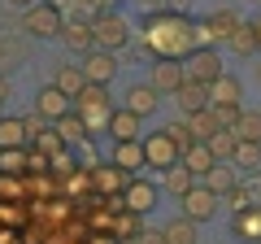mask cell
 <instances>
[{"instance_id": "6da1fadb", "label": "cell", "mask_w": 261, "mask_h": 244, "mask_svg": "<svg viewBox=\"0 0 261 244\" xmlns=\"http://www.w3.org/2000/svg\"><path fill=\"white\" fill-rule=\"evenodd\" d=\"M140 48L152 53L157 61L161 57H187V53L200 48V31H196V22L187 18L183 9H157V13H148V22H144Z\"/></svg>"}, {"instance_id": "7a4b0ae2", "label": "cell", "mask_w": 261, "mask_h": 244, "mask_svg": "<svg viewBox=\"0 0 261 244\" xmlns=\"http://www.w3.org/2000/svg\"><path fill=\"white\" fill-rule=\"evenodd\" d=\"M61 27H65L61 0H35L31 9H22V35L31 39H53L61 35Z\"/></svg>"}, {"instance_id": "3957f363", "label": "cell", "mask_w": 261, "mask_h": 244, "mask_svg": "<svg viewBox=\"0 0 261 244\" xmlns=\"http://www.w3.org/2000/svg\"><path fill=\"white\" fill-rule=\"evenodd\" d=\"M74 109L83 113L87 122H92V131L109 127V118H113V105H109V83H87L83 92L74 96Z\"/></svg>"}, {"instance_id": "277c9868", "label": "cell", "mask_w": 261, "mask_h": 244, "mask_svg": "<svg viewBox=\"0 0 261 244\" xmlns=\"http://www.w3.org/2000/svg\"><path fill=\"white\" fill-rule=\"evenodd\" d=\"M183 70H187L192 83H205V87H214L218 79L226 75V70H222V57H218L214 44H200L196 53H187V57H183Z\"/></svg>"}, {"instance_id": "5b68a950", "label": "cell", "mask_w": 261, "mask_h": 244, "mask_svg": "<svg viewBox=\"0 0 261 244\" xmlns=\"http://www.w3.org/2000/svg\"><path fill=\"white\" fill-rule=\"evenodd\" d=\"M144 149H148V170H161V175L183 161V149L174 144V135H170L166 127H157L152 135H144Z\"/></svg>"}, {"instance_id": "8992f818", "label": "cell", "mask_w": 261, "mask_h": 244, "mask_svg": "<svg viewBox=\"0 0 261 244\" xmlns=\"http://www.w3.org/2000/svg\"><path fill=\"white\" fill-rule=\"evenodd\" d=\"M92 31H96V48H126V39H130V27H126V18L122 13H96L92 18Z\"/></svg>"}, {"instance_id": "52a82bcc", "label": "cell", "mask_w": 261, "mask_h": 244, "mask_svg": "<svg viewBox=\"0 0 261 244\" xmlns=\"http://www.w3.org/2000/svg\"><path fill=\"white\" fill-rule=\"evenodd\" d=\"M126 183H130V170H122L113 157L92 166V188H96V197H122Z\"/></svg>"}, {"instance_id": "ba28073f", "label": "cell", "mask_w": 261, "mask_h": 244, "mask_svg": "<svg viewBox=\"0 0 261 244\" xmlns=\"http://www.w3.org/2000/svg\"><path fill=\"white\" fill-rule=\"evenodd\" d=\"M235 27H240V13H231V9H218V13H209V18L196 22L200 44H231Z\"/></svg>"}, {"instance_id": "9c48e42d", "label": "cell", "mask_w": 261, "mask_h": 244, "mask_svg": "<svg viewBox=\"0 0 261 244\" xmlns=\"http://www.w3.org/2000/svg\"><path fill=\"white\" fill-rule=\"evenodd\" d=\"M178 201H183V214H187V218H196V223H209V218L218 214V201H222V197H218L209 183H196V188L187 192V197H178Z\"/></svg>"}, {"instance_id": "30bf717a", "label": "cell", "mask_w": 261, "mask_h": 244, "mask_svg": "<svg viewBox=\"0 0 261 244\" xmlns=\"http://www.w3.org/2000/svg\"><path fill=\"white\" fill-rule=\"evenodd\" d=\"M83 70L92 83H113V75H118V53L113 48H92V53H83Z\"/></svg>"}, {"instance_id": "8fae6325", "label": "cell", "mask_w": 261, "mask_h": 244, "mask_svg": "<svg viewBox=\"0 0 261 244\" xmlns=\"http://www.w3.org/2000/svg\"><path fill=\"white\" fill-rule=\"evenodd\" d=\"M70 109H74V96H65L57 83H48V87H39V92H35V113H44L48 122L65 118Z\"/></svg>"}, {"instance_id": "7c38bea8", "label": "cell", "mask_w": 261, "mask_h": 244, "mask_svg": "<svg viewBox=\"0 0 261 244\" xmlns=\"http://www.w3.org/2000/svg\"><path fill=\"white\" fill-rule=\"evenodd\" d=\"M152 83H157V92H170V96H174L178 87L187 83V70H183V57H161L157 66H152Z\"/></svg>"}, {"instance_id": "4fadbf2b", "label": "cell", "mask_w": 261, "mask_h": 244, "mask_svg": "<svg viewBox=\"0 0 261 244\" xmlns=\"http://www.w3.org/2000/svg\"><path fill=\"white\" fill-rule=\"evenodd\" d=\"M122 201H126L130 209H140V214H152V205H157V183H152V179H144V175H130Z\"/></svg>"}, {"instance_id": "5bb4252c", "label": "cell", "mask_w": 261, "mask_h": 244, "mask_svg": "<svg viewBox=\"0 0 261 244\" xmlns=\"http://www.w3.org/2000/svg\"><path fill=\"white\" fill-rule=\"evenodd\" d=\"M113 161L122 170H130V175H140L148 166V149H144V140H118L113 144Z\"/></svg>"}, {"instance_id": "9a60e30c", "label": "cell", "mask_w": 261, "mask_h": 244, "mask_svg": "<svg viewBox=\"0 0 261 244\" xmlns=\"http://www.w3.org/2000/svg\"><path fill=\"white\" fill-rule=\"evenodd\" d=\"M57 131L65 135V144H92V140H96L92 122H87V118H83L79 109H70L65 118H57Z\"/></svg>"}, {"instance_id": "2e32d148", "label": "cell", "mask_w": 261, "mask_h": 244, "mask_svg": "<svg viewBox=\"0 0 261 244\" xmlns=\"http://www.w3.org/2000/svg\"><path fill=\"white\" fill-rule=\"evenodd\" d=\"M105 131H109V140L118 144V140H140V113L130 109H113V118H109V127H105Z\"/></svg>"}, {"instance_id": "e0dca14e", "label": "cell", "mask_w": 261, "mask_h": 244, "mask_svg": "<svg viewBox=\"0 0 261 244\" xmlns=\"http://www.w3.org/2000/svg\"><path fill=\"white\" fill-rule=\"evenodd\" d=\"M231 231L248 244H261V205H248V209H235L231 218Z\"/></svg>"}, {"instance_id": "ac0fdd59", "label": "cell", "mask_w": 261, "mask_h": 244, "mask_svg": "<svg viewBox=\"0 0 261 244\" xmlns=\"http://www.w3.org/2000/svg\"><path fill=\"white\" fill-rule=\"evenodd\" d=\"M183 166H187V170H192V175H196V179H205V175H209V170H214V166H218V153H214V149H209V140H196V144H192V149H187V153H183Z\"/></svg>"}, {"instance_id": "d6986e66", "label": "cell", "mask_w": 261, "mask_h": 244, "mask_svg": "<svg viewBox=\"0 0 261 244\" xmlns=\"http://www.w3.org/2000/svg\"><path fill=\"white\" fill-rule=\"evenodd\" d=\"M174 105H178V113L187 118V113L205 109V105H214V101H209V87H205V83H192V79H187V83L174 92Z\"/></svg>"}, {"instance_id": "ffe728a7", "label": "cell", "mask_w": 261, "mask_h": 244, "mask_svg": "<svg viewBox=\"0 0 261 244\" xmlns=\"http://www.w3.org/2000/svg\"><path fill=\"white\" fill-rule=\"evenodd\" d=\"M126 105L135 113H140V118H152V113H157V105H161V92H157V83H135L126 92Z\"/></svg>"}, {"instance_id": "44dd1931", "label": "cell", "mask_w": 261, "mask_h": 244, "mask_svg": "<svg viewBox=\"0 0 261 244\" xmlns=\"http://www.w3.org/2000/svg\"><path fill=\"white\" fill-rule=\"evenodd\" d=\"M61 39H65V48H70V53H92V48H96L92 22H65V27H61Z\"/></svg>"}, {"instance_id": "7402d4cb", "label": "cell", "mask_w": 261, "mask_h": 244, "mask_svg": "<svg viewBox=\"0 0 261 244\" xmlns=\"http://www.w3.org/2000/svg\"><path fill=\"white\" fill-rule=\"evenodd\" d=\"M205 183L218 192V197H226V192L240 188V166H235V161H218V166L205 175Z\"/></svg>"}, {"instance_id": "603a6c76", "label": "cell", "mask_w": 261, "mask_h": 244, "mask_svg": "<svg viewBox=\"0 0 261 244\" xmlns=\"http://www.w3.org/2000/svg\"><path fill=\"white\" fill-rule=\"evenodd\" d=\"M209 101L214 105H244V83L235 75H222L214 87H209Z\"/></svg>"}, {"instance_id": "cb8c5ba5", "label": "cell", "mask_w": 261, "mask_h": 244, "mask_svg": "<svg viewBox=\"0 0 261 244\" xmlns=\"http://www.w3.org/2000/svg\"><path fill=\"white\" fill-rule=\"evenodd\" d=\"M140 231H144V214L130 209V205H122L118 218H113V235H118V240H140Z\"/></svg>"}, {"instance_id": "d4e9b609", "label": "cell", "mask_w": 261, "mask_h": 244, "mask_svg": "<svg viewBox=\"0 0 261 244\" xmlns=\"http://www.w3.org/2000/svg\"><path fill=\"white\" fill-rule=\"evenodd\" d=\"M0 170H5V175H27L31 170V144H9V149H0Z\"/></svg>"}, {"instance_id": "484cf974", "label": "cell", "mask_w": 261, "mask_h": 244, "mask_svg": "<svg viewBox=\"0 0 261 244\" xmlns=\"http://www.w3.org/2000/svg\"><path fill=\"white\" fill-rule=\"evenodd\" d=\"M53 83L61 87L65 96H79L87 83H92V79H87V70H83V66H57V79H53Z\"/></svg>"}, {"instance_id": "4316f807", "label": "cell", "mask_w": 261, "mask_h": 244, "mask_svg": "<svg viewBox=\"0 0 261 244\" xmlns=\"http://www.w3.org/2000/svg\"><path fill=\"white\" fill-rule=\"evenodd\" d=\"M231 53H240V57H252V53H261L257 22H240V27H235V35H231Z\"/></svg>"}, {"instance_id": "83f0119b", "label": "cell", "mask_w": 261, "mask_h": 244, "mask_svg": "<svg viewBox=\"0 0 261 244\" xmlns=\"http://www.w3.org/2000/svg\"><path fill=\"white\" fill-rule=\"evenodd\" d=\"M161 183H166L170 197H187V192L196 188V175L183 166V161H178V166H170V170H166V179H161Z\"/></svg>"}, {"instance_id": "f1b7e54d", "label": "cell", "mask_w": 261, "mask_h": 244, "mask_svg": "<svg viewBox=\"0 0 261 244\" xmlns=\"http://www.w3.org/2000/svg\"><path fill=\"white\" fill-rule=\"evenodd\" d=\"M187 122H192V131H196V140H209V135H218V131H222V122H218L214 105H205V109H196V113H187Z\"/></svg>"}, {"instance_id": "f546056e", "label": "cell", "mask_w": 261, "mask_h": 244, "mask_svg": "<svg viewBox=\"0 0 261 244\" xmlns=\"http://www.w3.org/2000/svg\"><path fill=\"white\" fill-rule=\"evenodd\" d=\"M9 144H31L27 118H0V149H9Z\"/></svg>"}, {"instance_id": "4dcf8cb0", "label": "cell", "mask_w": 261, "mask_h": 244, "mask_svg": "<svg viewBox=\"0 0 261 244\" xmlns=\"http://www.w3.org/2000/svg\"><path fill=\"white\" fill-rule=\"evenodd\" d=\"M31 188H27V175H5L0 170V201H27Z\"/></svg>"}, {"instance_id": "1f68e13d", "label": "cell", "mask_w": 261, "mask_h": 244, "mask_svg": "<svg viewBox=\"0 0 261 244\" xmlns=\"http://www.w3.org/2000/svg\"><path fill=\"white\" fill-rule=\"evenodd\" d=\"M166 235H170V244H196V218H170L166 223Z\"/></svg>"}, {"instance_id": "d6a6232c", "label": "cell", "mask_w": 261, "mask_h": 244, "mask_svg": "<svg viewBox=\"0 0 261 244\" xmlns=\"http://www.w3.org/2000/svg\"><path fill=\"white\" fill-rule=\"evenodd\" d=\"M27 218H35L27 201H0V227H27Z\"/></svg>"}, {"instance_id": "836d02e7", "label": "cell", "mask_w": 261, "mask_h": 244, "mask_svg": "<svg viewBox=\"0 0 261 244\" xmlns=\"http://www.w3.org/2000/svg\"><path fill=\"white\" fill-rule=\"evenodd\" d=\"M209 149L218 153V161H231V157H235V149H240V135H235L231 127H222L218 135H209Z\"/></svg>"}, {"instance_id": "e575fe53", "label": "cell", "mask_w": 261, "mask_h": 244, "mask_svg": "<svg viewBox=\"0 0 261 244\" xmlns=\"http://www.w3.org/2000/svg\"><path fill=\"white\" fill-rule=\"evenodd\" d=\"M235 166L240 170H261V144L257 140H240V149H235Z\"/></svg>"}, {"instance_id": "d590c367", "label": "cell", "mask_w": 261, "mask_h": 244, "mask_svg": "<svg viewBox=\"0 0 261 244\" xmlns=\"http://www.w3.org/2000/svg\"><path fill=\"white\" fill-rule=\"evenodd\" d=\"M235 135H240V140H257V144H261V109H244Z\"/></svg>"}, {"instance_id": "8d00e7d4", "label": "cell", "mask_w": 261, "mask_h": 244, "mask_svg": "<svg viewBox=\"0 0 261 244\" xmlns=\"http://www.w3.org/2000/svg\"><path fill=\"white\" fill-rule=\"evenodd\" d=\"M166 131L174 135V144H178V149H183V153H187V149H192V144H196V131H192V122H187V118H183V122H170Z\"/></svg>"}, {"instance_id": "74e56055", "label": "cell", "mask_w": 261, "mask_h": 244, "mask_svg": "<svg viewBox=\"0 0 261 244\" xmlns=\"http://www.w3.org/2000/svg\"><path fill=\"white\" fill-rule=\"evenodd\" d=\"M214 113H218V122H222V127H240V113H244V105H214Z\"/></svg>"}, {"instance_id": "f35d334b", "label": "cell", "mask_w": 261, "mask_h": 244, "mask_svg": "<svg viewBox=\"0 0 261 244\" xmlns=\"http://www.w3.org/2000/svg\"><path fill=\"white\" fill-rule=\"evenodd\" d=\"M79 166V161H74V153H53V170H57V175H70V170H74Z\"/></svg>"}, {"instance_id": "ab89813d", "label": "cell", "mask_w": 261, "mask_h": 244, "mask_svg": "<svg viewBox=\"0 0 261 244\" xmlns=\"http://www.w3.org/2000/svg\"><path fill=\"white\" fill-rule=\"evenodd\" d=\"M140 244H170V235H166V227H144Z\"/></svg>"}, {"instance_id": "60d3db41", "label": "cell", "mask_w": 261, "mask_h": 244, "mask_svg": "<svg viewBox=\"0 0 261 244\" xmlns=\"http://www.w3.org/2000/svg\"><path fill=\"white\" fill-rule=\"evenodd\" d=\"M226 201H231V209H248V205H252V197H248V192H244V188L226 192Z\"/></svg>"}, {"instance_id": "b9f144b4", "label": "cell", "mask_w": 261, "mask_h": 244, "mask_svg": "<svg viewBox=\"0 0 261 244\" xmlns=\"http://www.w3.org/2000/svg\"><path fill=\"white\" fill-rule=\"evenodd\" d=\"M22 240V227H0V244H18Z\"/></svg>"}, {"instance_id": "7bdbcfd3", "label": "cell", "mask_w": 261, "mask_h": 244, "mask_svg": "<svg viewBox=\"0 0 261 244\" xmlns=\"http://www.w3.org/2000/svg\"><path fill=\"white\" fill-rule=\"evenodd\" d=\"M140 9H148V13H157V9H166V0H135Z\"/></svg>"}, {"instance_id": "ee69618b", "label": "cell", "mask_w": 261, "mask_h": 244, "mask_svg": "<svg viewBox=\"0 0 261 244\" xmlns=\"http://www.w3.org/2000/svg\"><path fill=\"white\" fill-rule=\"evenodd\" d=\"M9 96H13V87H9V79L0 75V101H9Z\"/></svg>"}, {"instance_id": "f6af8a7d", "label": "cell", "mask_w": 261, "mask_h": 244, "mask_svg": "<svg viewBox=\"0 0 261 244\" xmlns=\"http://www.w3.org/2000/svg\"><path fill=\"white\" fill-rule=\"evenodd\" d=\"M13 9H31V5H35V0H9Z\"/></svg>"}, {"instance_id": "bcb514c9", "label": "cell", "mask_w": 261, "mask_h": 244, "mask_svg": "<svg viewBox=\"0 0 261 244\" xmlns=\"http://www.w3.org/2000/svg\"><path fill=\"white\" fill-rule=\"evenodd\" d=\"M257 39H261V18H257Z\"/></svg>"}, {"instance_id": "7dc6e473", "label": "cell", "mask_w": 261, "mask_h": 244, "mask_svg": "<svg viewBox=\"0 0 261 244\" xmlns=\"http://www.w3.org/2000/svg\"><path fill=\"white\" fill-rule=\"evenodd\" d=\"M257 83H261V66H257Z\"/></svg>"}, {"instance_id": "c3c4849f", "label": "cell", "mask_w": 261, "mask_h": 244, "mask_svg": "<svg viewBox=\"0 0 261 244\" xmlns=\"http://www.w3.org/2000/svg\"><path fill=\"white\" fill-rule=\"evenodd\" d=\"M0 105H5V101H0ZM0 118H5V113H0Z\"/></svg>"}]
</instances>
